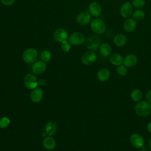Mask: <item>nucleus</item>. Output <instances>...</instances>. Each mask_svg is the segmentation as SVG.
<instances>
[{"instance_id": "f257e3e1", "label": "nucleus", "mask_w": 151, "mask_h": 151, "mask_svg": "<svg viewBox=\"0 0 151 151\" xmlns=\"http://www.w3.org/2000/svg\"><path fill=\"white\" fill-rule=\"evenodd\" d=\"M136 113L140 117H146L151 113V104L148 101H140L134 107Z\"/></svg>"}, {"instance_id": "f03ea898", "label": "nucleus", "mask_w": 151, "mask_h": 151, "mask_svg": "<svg viewBox=\"0 0 151 151\" xmlns=\"http://www.w3.org/2000/svg\"><path fill=\"white\" fill-rule=\"evenodd\" d=\"M91 30L96 34H102L106 29V27L103 21L100 18H96L91 21L90 24Z\"/></svg>"}, {"instance_id": "7ed1b4c3", "label": "nucleus", "mask_w": 151, "mask_h": 151, "mask_svg": "<svg viewBox=\"0 0 151 151\" xmlns=\"http://www.w3.org/2000/svg\"><path fill=\"white\" fill-rule=\"evenodd\" d=\"M37 51L32 48H29L25 50L22 55V58L24 61L28 64L34 63L37 60Z\"/></svg>"}, {"instance_id": "20e7f679", "label": "nucleus", "mask_w": 151, "mask_h": 151, "mask_svg": "<svg viewBox=\"0 0 151 151\" xmlns=\"http://www.w3.org/2000/svg\"><path fill=\"white\" fill-rule=\"evenodd\" d=\"M100 40L98 36L91 35L87 37L86 40V45L87 48L91 50H96L100 47Z\"/></svg>"}, {"instance_id": "39448f33", "label": "nucleus", "mask_w": 151, "mask_h": 151, "mask_svg": "<svg viewBox=\"0 0 151 151\" xmlns=\"http://www.w3.org/2000/svg\"><path fill=\"white\" fill-rule=\"evenodd\" d=\"M25 86L30 90H33L37 87L38 82L37 77L32 74H27L24 79Z\"/></svg>"}, {"instance_id": "423d86ee", "label": "nucleus", "mask_w": 151, "mask_h": 151, "mask_svg": "<svg viewBox=\"0 0 151 151\" xmlns=\"http://www.w3.org/2000/svg\"><path fill=\"white\" fill-rule=\"evenodd\" d=\"M129 139L131 145L136 149H140L144 146V139L139 133H133L130 135Z\"/></svg>"}, {"instance_id": "0eeeda50", "label": "nucleus", "mask_w": 151, "mask_h": 151, "mask_svg": "<svg viewBox=\"0 0 151 151\" xmlns=\"http://www.w3.org/2000/svg\"><path fill=\"white\" fill-rule=\"evenodd\" d=\"M69 42L74 45H80L85 41L84 35L80 32H76L72 34L68 38Z\"/></svg>"}, {"instance_id": "6e6552de", "label": "nucleus", "mask_w": 151, "mask_h": 151, "mask_svg": "<svg viewBox=\"0 0 151 151\" xmlns=\"http://www.w3.org/2000/svg\"><path fill=\"white\" fill-rule=\"evenodd\" d=\"M97 59V55L96 52L92 51H89L85 52L81 57L82 63L87 65L93 64Z\"/></svg>"}, {"instance_id": "1a4fd4ad", "label": "nucleus", "mask_w": 151, "mask_h": 151, "mask_svg": "<svg viewBox=\"0 0 151 151\" xmlns=\"http://www.w3.org/2000/svg\"><path fill=\"white\" fill-rule=\"evenodd\" d=\"M120 14L123 18H128L133 14V5L129 2L123 4L120 9Z\"/></svg>"}, {"instance_id": "9d476101", "label": "nucleus", "mask_w": 151, "mask_h": 151, "mask_svg": "<svg viewBox=\"0 0 151 151\" xmlns=\"http://www.w3.org/2000/svg\"><path fill=\"white\" fill-rule=\"evenodd\" d=\"M68 34L67 31L63 28H59L55 31L54 33V40L59 42H62L68 39Z\"/></svg>"}, {"instance_id": "9b49d317", "label": "nucleus", "mask_w": 151, "mask_h": 151, "mask_svg": "<svg viewBox=\"0 0 151 151\" xmlns=\"http://www.w3.org/2000/svg\"><path fill=\"white\" fill-rule=\"evenodd\" d=\"M91 19L90 13L88 11H84L78 14L77 17V21L81 25H87Z\"/></svg>"}, {"instance_id": "f8f14e48", "label": "nucleus", "mask_w": 151, "mask_h": 151, "mask_svg": "<svg viewBox=\"0 0 151 151\" xmlns=\"http://www.w3.org/2000/svg\"><path fill=\"white\" fill-rule=\"evenodd\" d=\"M47 68V64L43 61H38L32 65V71L34 73L36 74H41L43 73Z\"/></svg>"}, {"instance_id": "ddd939ff", "label": "nucleus", "mask_w": 151, "mask_h": 151, "mask_svg": "<svg viewBox=\"0 0 151 151\" xmlns=\"http://www.w3.org/2000/svg\"><path fill=\"white\" fill-rule=\"evenodd\" d=\"M43 98V91L40 87L33 89L30 94V99L32 102L37 103L40 102Z\"/></svg>"}, {"instance_id": "4468645a", "label": "nucleus", "mask_w": 151, "mask_h": 151, "mask_svg": "<svg viewBox=\"0 0 151 151\" xmlns=\"http://www.w3.org/2000/svg\"><path fill=\"white\" fill-rule=\"evenodd\" d=\"M137 63V57L136 55L130 54L123 58V64L126 67H132L134 66Z\"/></svg>"}, {"instance_id": "2eb2a0df", "label": "nucleus", "mask_w": 151, "mask_h": 151, "mask_svg": "<svg viewBox=\"0 0 151 151\" xmlns=\"http://www.w3.org/2000/svg\"><path fill=\"white\" fill-rule=\"evenodd\" d=\"M137 27V23L134 19L129 18L126 19L123 25V29L127 32H131L133 31Z\"/></svg>"}, {"instance_id": "dca6fc26", "label": "nucleus", "mask_w": 151, "mask_h": 151, "mask_svg": "<svg viewBox=\"0 0 151 151\" xmlns=\"http://www.w3.org/2000/svg\"><path fill=\"white\" fill-rule=\"evenodd\" d=\"M89 12L94 17H99L101 12V7L100 5L96 2H93L91 3L88 7Z\"/></svg>"}, {"instance_id": "f3484780", "label": "nucleus", "mask_w": 151, "mask_h": 151, "mask_svg": "<svg viewBox=\"0 0 151 151\" xmlns=\"http://www.w3.org/2000/svg\"><path fill=\"white\" fill-rule=\"evenodd\" d=\"M43 146L48 150H52L55 149L56 146V142L54 139L51 136L45 137L42 142Z\"/></svg>"}, {"instance_id": "a211bd4d", "label": "nucleus", "mask_w": 151, "mask_h": 151, "mask_svg": "<svg viewBox=\"0 0 151 151\" xmlns=\"http://www.w3.org/2000/svg\"><path fill=\"white\" fill-rule=\"evenodd\" d=\"M57 124L54 122H48L45 126V132L50 136L54 135L57 131Z\"/></svg>"}, {"instance_id": "6ab92c4d", "label": "nucleus", "mask_w": 151, "mask_h": 151, "mask_svg": "<svg viewBox=\"0 0 151 151\" xmlns=\"http://www.w3.org/2000/svg\"><path fill=\"white\" fill-rule=\"evenodd\" d=\"M113 42L116 46L123 47L127 42V38L124 34H118L114 36Z\"/></svg>"}, {"instance_id": "aec40b11", "label": "nucleus", "mask_w": 151, "mask_h": 151, "mask_svg": "<svg viewBox=\"0 0 151 151\" xmlns=\"http://www.w3.org/2000/svg\"><path fill=\"white\" fill-rule=\"evenodd\" d=\"M110 76V73L107 68H103L100 69L97 73V79L100 81H107Z\"/></svg>"}, {"instance_id": "412c9836", "label": "nucleus", "mask_w": 151, "mask_h": 151, "mask_svg": "<svg viewBox=\"0 0 151 151\" xmlns=\"http://www.w3.org/2000/svg\"><path fill=\"white\" fill-rule=\"evenodd\" d=\"M110 62L114 65L119 66L123 64V58L120 54L118 53H114L110 57Z\"/></svg>"}, {"instance_id": "4be33fe9", "label": "nucleus", "mask_w": 151, "mask_h": 151, "mask_svg": "<svg viewBox=\"0 0 151 151\" xmlns=\"http://www.w3.org/2000/svg\"><path fill=\"white\" fill-rule=\"evenodd\" d=\"M100 52L104 57H107L111 53V47L107 43H103L100 46Z\"/></svg>"}, {"instance_id": "5701e85b", "label": "nucleus", "mask_w": 151, "mask_h": 151, "mask_svg": "<svg viewBox=\"0 0 151 151\" xmlns=\"http://www.w3.org/2000/svg\"><path fill=\"white\" fill-rule=\"evenodd\" d=\"M143 94L142 92L139 89H134L130 93V98L135 102H139L141 100Z\"/></svg>"}, {"instance_id": "b1692460", "label": "nucleus", "mask_w": 151, "mask_h": 151, "mask_svg": "<svg viewBox=\"0 0 151 151\" xmlns=\"http://www.w3.org/2000/svg\"><path fill=\"white\" fill-rule=\"evenodd\" d=\"M132 16L135 20H142L145 18V13L143 10L139 9L133 12Z\"/></svg>"}, {"instance_id": "393cba45", "label": "nucleus", "mask_w": 151, "mask_h": 151, "mask_svg": "<svg viewBox=\"0 0 151 151\" xmlns=\"http://www.w3.org/2000/svg\"><path fill=\"white\" fill-rule=\"evenodd\" d=\"M51 58V52L48 50H43L41 53V58L45 63H48L50 61Z\"/></svg>"}, {"instance_id": "a878e982", "label": "nucleus", "mask_w": 151, "mask_h": 151, "mask_svg": "<svg viewBox=\"0 0 151 151\" xmlns=\"http://www.w3.org/2000/svg\"><path fill=\"white\" fill-rule=\"evenodd\" d=\"M10 124V120L7 117H3L0 119V128L5 129Z\"/></svg>"}, {"instance_id": "bb28decb", "label": "nucleus", "mask_w": 151, "mask_h": 151, "mask_svg": "<svg viewBox=\"0 0 151 151\" xmlns=\"http://www.w3.org/2000/svg\"><path fill=\"white\" fill-rule=\"evenodd\" d=\"M116 71L117 74L121 76H124L127 73V70L126 68V67L124 65H120L117 66Z\"/></svg>"}, {"instance_id": "cd10ccee", "label": "nucleus", "mask_w": 151, "mask_h": 151, "mask_svg": "<svg viewBox=\"0 0 151 151\" xmlns=\"http://www.w3.org/2000/svg\"><path fill=\"white\" fill-rule=\"evenodd\" d=\"M145 5V0H133L132 5L137 9H140L144 7Z\"/></svg>"}, {"instance_id": "c85d7f7f", "label": "nucleus", "mask_w": 151, "mask_h": 151, "mask_svg": "<svg viewBox=\"0 0 151 151\" xmlns=\"http://www.w3.org/2000/svg\"><path fill=\"white\" fill-rule=\"evenodd\" d=\"M61 48L64 52L69 51L70 48H71L70 43L68 42L67 40L62 42L61 44Z\"/></svg>"}, {"instance_id": "c756f323", "label": "nucleus", "mask_w": 151, "mask_h": 151, "mask_svg": "<svg viewBox=\"0 0 151 151\" xmlns=\"http://www.w3.org/2000/svg\"><path fill=\"white\" fill-rule=\"evenodd\" d=\"M1 2L6 6H10L13 5L15 0H1Z\"/></svg>"}, {"instance_id": "7c9ffc66", "label": "nucleus", "mask_w": 151, "mask_h": 151, "mask_svg": "<svg viewBox=\"0 0 151 151\" xmlns=\"http://www.w3.org/2000/svg\"><path fill=\"white\" fill-rule=\"evenodd\" d=\"M146 99L149 103H151V89L147 92L146 94Z\"/></svg>"}, {"instance_id": "2f4dec72", "label": "nucleus", "mask_w": 151, "mask_h": 151, "mask_svg": "<svg viewBox=\"0 0 151 151\" xmlns=\"http://www.w3.org/2000/svg\"><path fill=\"white\" fill-rule=\"evenodd\" d=\"M38 84L40 85V86H44V85L45 84V83H46L45 80L44 79H43V78H41V79L39 80L38 81Z\"/></svg>"}, {"instance_id": "473e14b6", "label": "nucleus", "mask_w": 151, "mask_h": 151, "mask_svg": "<svg viewBox=\"0 0 151 151\" xmlns=\"http://www.w3.org/2000/svg\"><path fill=\"white\" fill-rule=\"evenodd\" d=\"M147 129L150 133H151V122H149L147 125Z\"/></svg>"}, {"instance_id": "72a5a7b5", "label": "nucleus", "mask_w": 151, "mask_h": 151, "mask_svg": "<svg viewBox=\"0 0 151 151\" xmlns=\"http://www.w3.org/2000/svg\"><path fill=\"white\" fill-rule=\"evenodd\" d=\"M149 147L150 150H151V137L150 138L149 141Z\"/></svg>"}, {"instance_id": "f704fd0d", "label": "nucleus", "mask_w": 151, "mask_h": 151, "mask_svg": "<svg viewBox=\"0 0 151 151\" xmlns=\"http://www.w3.org/2000/svg\"><path fill=\"white\" fill-rule=\"evenodd\" d=\"M140 149H141V150H142V151H146V150H147V149H146V147L145 146H143V147H142Z\"/></svg>"}, {"instance_id": "c9c22d12", "label": "nucleus", "mask_w": 151, "mask_h": 151, "mask_svg": "<svg viewBox=\"0 0 151 151\" xmlns=\"http://www.w3.org/2000/svg\"><path fill=\"white\" fill-rule=\"evenodd\" d=\"M148 1H151V0H148Z\"/></svg>"}]
</instances>
